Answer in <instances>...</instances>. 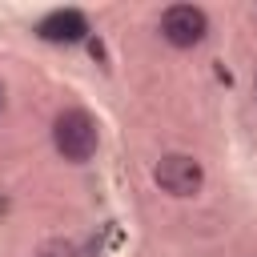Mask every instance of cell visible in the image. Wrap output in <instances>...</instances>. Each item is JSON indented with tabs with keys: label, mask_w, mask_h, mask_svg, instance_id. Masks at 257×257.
Here are the masks:
<instances>
[{
	"label": "cell",
	"mask_w": 257,
	"mask_h": 257,
	"mask_svg": "<svg viewBox=\"0 0 257 257\" xmlns=\"http://www.w3.org/2000/svg\"><path fill=\"white\" fill-rule=\"evenodd\" d=\"M36 32H40L44 40H52V44H76V40H84L88 20H84L76 8H56V12H48V16L36 24Z\"/></svg>",
	"instance_id": "obj_4"
},
{
	"label": "cell",
	"mask_w": 257,
	"mask_h": 257,
	"mask_svg": "<svg viewBox=\"0 0 257 257\" xmlns=\"http://www.w3.org/2000/svg\"><path fill=\"white\" fill-rule=\"evenodd\" d=\"M153 177H157V185H161L169 197H197L201 185H205V169H201V161L189 157V153H165V157L157 161Z\"/></svg>",
	"instance_id": "obj_2"
},
{
	"label": "cell",
	"mask_w": 257,
	"mask_h": 257,
	"mask_svg": "<svg viewBox=\"0 0 257 257\" xmlns=\"http://www.w3.org/2000/svg\"><path fill=\"white\" fill-rule=\"evenodd\" d=\"M253 92H257V80H253Z\"/></svg>",
	"instance_id": "obj_7"
},
{
	"label": "cell",
	"mask_w": 257,
	"mask_h": 257,
	"mask_svg": "<svg viewBox=\"0 0 257 257\" xmlns=\"http://www.w3.org/2000/svg\"><path fill=\"white\" fill-rule=\"evenodd\" d=\"M0 112H4V84H0Z\"/></svg>",
	"instance_id": "obj_6"
},
{
	"label": "cell",
	"mask_w": 257,
	"mask_h": 257,
	"mask_svg": "<svg viewBox=\"0 0 257 257\" xmlns=\"http://www.w3.org/2000/svg\"><path fill=\"white\" fill-rule=\"evenodd\" d=\"M209 32V16L197 4H169L161 12V36L173 48H197Z\"/></svg>",
	"instance_id": "obj_3"
},
{
	"label": "cell",
	"mask_w": 257,
	"mask_h": 257,
	"mask_svg": "<svg viewBox=\"0 0 257 257\" xmlns=\"http://www.w3.org/2000/svg\"><path fill=\"white\" fill-rule=\"evenodd\" d=\"M52 145H56V153H60L64 161L84 165V161L96 153V145H100L92 116H88L84 108H64V112L52 120Z\"/></svg>",
	"instance_id": "obj_1"
},
{
	"label": "cell",
	"mask_w": 257,
	"mask_h": 257,
	"mask_svg": "<svg viewBox=\"0 0 257 257\" xmlns=\"http://www.w3.org/2000/svg\"><path fill=\"white\" fill-rule=\"evenodd\" d=\"M40 257H76V249H72L68 241H52V245H48Z\"/></svg>",
	"instance_id": "obj_5"
}]
</instances>
